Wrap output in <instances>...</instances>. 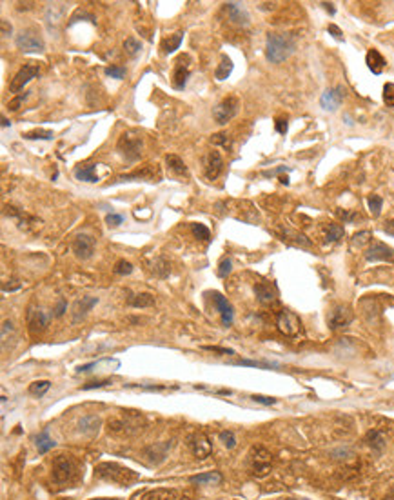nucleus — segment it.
Segmentation results:
<instances>
[{
  "label": "nucleus",
  "instance_id": "obj_61",
  "mask_svg": "<svg viewBox=\"0 0 394 500\" xmlns=\"http://www.w3.org/2000/svg\"><path fill=\"white\" fill-rule=\"evenodd\" d=\"M321 6H323V9H327V11L331 13V15H334V13H336L334 6H332V4H329V2H321Z\"/></svg>",
  "mask_w": 394,
  "mask_h": 500
},
{
  "label": "nucleus",
  "instance_id": "obj_60",
  "mask_svg": "<svg viewBox=\"0 0 394 500\" xmlns=\"http://www.w3.org/2000/svg\"><path fill=\"white\" fill-rule=\"evenodd\" d=\"M385 233H389V235H394V220H389V222H385Z\"/></svg>",
  "mask_w": 394,
  "mask_h": 500
},
{
  "label": "nucleus",
  "instance_id": "obj_11",
  "mask_svg": "<svg viewBox=\"0 0 394 500\" xmlns=\"http://www.w3.org/2000/svg\"><path fill=\"white\" fill-rule=\"evenodd\" d=\"M73 473H75V466L68 456H64V455L56 456L55 462H53V478H55L56 482H60V484L68 482V480H71Z\"/></svg>",
  "mask_w": 394,
  "mask_h": 500
},
{
  "label": "nucleus",
  "instance_id": "obj_59",
  "mask_svg": "<svg viewBox=\"0 0 394 500\" xmlns=\"http://www.w3.org/2000/svg\"><path fill=\"white\" fill-rule=\"evenodd\" d=\"M283 171H289V168L285 166H281V168H276V169H271V171H264V177H273V175H278V173H283Z\"/></svg>",
  "mask_w": 394,
  "mask_h": 500
},
{
  "label": "nucleus",
  "instance_id": "obj_21",
  "mask_svg": "<svg viewBox=\"0 0 394 500\" xmlns=\"http://www.w3.org/2000/svg\"><path fill=\"white\" fill-rule=\"evenodd\" d=\"M365 64L372 73L380 75L383 69H385V66H387V60L383 58V55L378 49H369L367 51V56H365Z\"/></svg>",
  "mask_w": 394,
  "mask_h": 500
},
{
  "label": "nucleus",
  "instance_id": "obj_58",
  "mask_svg": "<svg viewBox=\"0 0 394 500\" xmlns=\"http://www.w3.org/2000/svg\"><path fill=\"white\" fill-rule=\"evenodd\" d=\"M20 287H22V282L15 280V284H4V286H2V291H4V293H7V291H17V289H20Z\"/></svg>",
  "mask_w": 394,
  "mask_h": 500
},
{
  "label": "nucleus",
  "instance_id": "obj_33",
  "mask_svg": "<svg viewBox=\"0 0 394 500\" xmlns=\"http://www.w3.org/2000/svg\"><path fill=\"white\" fill-rule=\"evenodd\" d=\"M345 229L340 224H327L325 227V240L327 242H336L340 238H344Z\"/></svg>",
  "mask_w": 394,
  "mask_h": 500
},
{
  "label": "nucleus",
  "instance_id": "obj_48",
  "mask_svg": "<svg viewBox=\"0 0 394 500\" xmlns=\"http://www.w3.org/2000/svg\"><path fill=\"white\" fill-rule=\"evenodd\" d=\"M211 142H213V144H218V146H224L225 149H227V147H231V140H229L227 135H224V133H216V135H213L211 136Z\"/></svg>",
  "mask_w": 394,
  "mask_h": 500
},
{
  "label": "nucleus",
  "instance_id": "obj_44",
  "mask_svg": "<svg viewBox=\"0 0 394 500\" xmlns=\"http://www.w3.org/2000/svg\"><path fill=\"white\" fill-rule=\"evenodd\" d=\"M383 102L387 106H394V84L393 82H387L383 86Z\"/></svg>",
  "mask_w": 394,
  "mask_h": 500
},
{
  "label": "nucleus",
  "instance_id": "obj_23",
  "mask_svg": "<svg viewBox=\"0 0 394 500\" xmlns=\"http://www.w3.org/2000/svg\"><path fill=\"white\" fill-rule=\"evenodd\" d=\"M98 427H100V418L96 415H85L79 422V431L82 435H95L98 433Z\"/></svg>",
  "mask_w": 394,
  "mask_h": 500
},
{
  "label": "nucleus",
  "instance_id": "obj_52",
  "mask_svg": "<svg viewBox=\"0 0 394 500\" xmlns=\"http://www.w3.org/2000/svg\"><path fill=\"white\" fill-rule=\"evenodd\" d=\"M203 349L207 351H213V353H220V355H235V351L229 348H218V346H203Z\"/></svg>",
  "mask_w": 394,
  "mask_h": 500
},
{
  "label": "nucleus",
  "instance_id": "obj_38",
  "mask_svg": "<svg viewBox=\"0 0 394 500\" xmlns=\"http://www.w3.org/2000/svg\"><path fill=\"white\" fill-rule=\"evenodd\" d=\"M367 204H369V209H371L372 217H380V213H382V206H383V198L380 197V195H369Z\"/></svg>",
  "mask_w": 394,
  "mask_h": 500
},
{
  "label": "nucleus",
  "instance_id": "obj_39",
  "mask_svg": "<svg viewBox=\"0 0 394 500\" xmlns=\"http://www.w3.org/2000/svg\"><path fill=\"white\" fill-rule=\"evenodd\" d=\"M191 229H193V235L200 238V240H209L211 238V231L205 224H200V222H195L191 224Z\"/></svg>",
  "mask_w": 394,
  "mask_h": 500
},
{
  "label": "nucleus",
  "instance_id": "obj_17",
  "mask_svg": "<svg viewBox=\"0 0 394 500\" xmlns=\"http://www.w3.org/2000/svg\"><path fill=\"white\" fill-rule=\"evenodd\" d=\"M225 13H227L229 20L233 24H236V26H247L249 24V13L245 6L240 4V2H227L225 4Z\"/></svg>",
  "mask_w": 394,
  "mask_h": 500
},
{
  "label": "nucleus",
  "instance_id": "obj_42",
  "mask_svg": "<svg viewBox=\"0 0 394 500\" xmlns=\"http://www.w3.org/2000/svg\"><path fill=\"white\" fill-rule=\"evenodd\" d=\"M220 442L225 446V448H235L236 446V437H235V433L233 431H222L220 433Z\"/></svg>",
  "mask_w": 394,
  "mask_h": 500
},
{
  "label": "nucleus",
  "instance_id": "obj_4",
  "mask_svg": "<svg viewBox=\"0 0 394 500\" xmlns=\"http://www.w3.org/2000/svg\"><path fill=\"white\" fill-rule=\"evenodd\" d=\"M271 462H273V455L265 448H253L249 453L247 467L254 477H265L271 471Z\"/></svg>",
  "mask_w": 394,
  "mask_h": 500
},
{
  "label": "nucleus",
  "instance_id": "obj_26",
  "mask_svg": "<svg viewBox=\"0 0 394 500\" xmlns=\"http://www.w3.org/2000/svg\"><path fill=\"white\" fill-rule=\"evenodd\" d=\"M365 442L369 448H372L374 451H382L385 448V433L380 431V429H371V431L367 433L365 437Z\"/></svg>",
  "mask_w": 394,
  "mask_h": 500
},
{
  "label": "nucleus",
  "instance_id": "obj_9",
  "mask_svg": "<svg viewBox=\"0 0 394 500\" xmlns=\"http://www.w3.org/2000/svg\"><path fill=\"white\" fill-rule=\"evenodd\" d=\"M73 253L77 255L80 260L91 259L93 253H95V238L91 235H85V233L77 235L73 240Z\"/></svg>",
  "mask_w": 394,
  "mask_h": 500
},
{
  "label": "nucleus",
  "instance_id": "obj_55",
  "mask_svg": "<svg viewBox=\"0 0 394 500\" xmlns=\"http://www.w3.org/2000/svg\"><path fill=\"white\" fill-rule=\"evenodd\" d=\"M369 238H371V231H361V233H356V235H355V238H353V242H355V244H358V246H360V244H363V242H367V240H369Z\"/></svg>",
  "mask_w": 394,
  "mask_h": 500
},
{
  "label": "nucleus",
  "instance_id": "obj_34",
  "mask_svg": "<svg viewBox=\"0 0 394 500\" xmlns=\"http://www.w3.org/2000/svg\"><path fill=\"white\" fill-rule=\"evenodd\" d=\"M15 338V326H13L11 320H4L2 322V349L7 351V340H13Z\"/></svg>",
  "mask_w": 394,
  "mask_h": 500
},
{
  "label": "nucleus",
  "instance_id": "obj_8",
  "mask_svg": "<svg viewBox=\"0 0 394 500\" xmlns=\"http://www.w3.org/2000/svg\"><path fill=\"white\" fill-rule=\"evenodd\" d=\"M51 315H45L44 311L37 306H29L28 313H26V322H28V329L31 335H39L47 327Z\"/></svg>",
  "mask_w": 394,
  "mask_h": 500
},
{
  "label": "nucleus",
  "instance_id": "obj_1",
  "mask_svg": "<svg viewBox=\"0 0 394 500\" xmlns=\"http://www.w3.org/2000/svg\"><path fill=\"white\" fill-rule=\"evenodd\" d=\"M296 49V40L289 33H269L265 42V56L273 64L287 60Z\"/></svg>",
  "mask_w": 394,
  "mask_h": 500
},
{
  "label": "nucleus",
  "instance_id": "obj_46",
  "mask_svg": "<svg viewBox=\"0 0 394 500\" xmlns=\"http://www.w3.org/2000/svg\"><path fill=\"white\" fill-rule=\"evenodd\" d=\"M66 311H68V302L60 298L58 304H56L55 308H53V311H51V318H58V317H62Z\"/></svg>",
  "mask_w": 394,
  "mask_h": 500
},
{
  "label": "nucleus",
  "instance_id": "obj_40",
  "mask_svg": "<svg viewBox=\"0 0 394 500\" xmlns=\"http://www.w3.org/2000/svg\"><path fill=\"white\" fill-rule=\"evenodd\" d=\"M115 273L117 275H131L133 273V264L127 262L125 259H120L117 264H115Z\"/></svg>",
  "mask_w": 394,
  "mask_h": 500
},
{
  "label": "nucleus",
  "instance_id": "obj_32",
  "mask_svg": "<svg viewBox=\"0 0 394 500\" xmlns=\"http://www.w3.org/2000/svg\"><path fill=\"white\" fill-rule=\"evenodd\" d=\"M233 365H247V367H260V369H273V367H280V364L276 362H262V360H249V359H242V360H235L231 362Z\"/></svg>",
  "mask_w": 394,
  "mask_h": 500
},
{
  "label": "nucleus",
  "instance_id": "obj_57",
  "mask_svg": "<svg viewBox=\"0 0 394 500\" xmlns=\"http://www.w3.org/2000/svg\"><path fill=\"white\" fill-rule=\"evenodd\" d=\"M275 128H276L278 133L285 135V133H287V120H285V118H278V120L275 122Z\"/></svg>",
  "mask_w": 394,
  "mask_h": 500
},
{
  "label": "nucleus",
  "instance_id": "obj_3",
  "mask_svg": "<svg viewBox=\"0 0 394 500\" xmlns=\"http://www.w3.org/2000/svg\"><path fill=\"white\" fill-rule=\"evenodd\" d=\"M142 136L136 131H125L118 140V151L127 162H136L142 157Z\"/></svg>",
  "mask_w": 394,
  "mask_h": 500
},
{
  "label": "nucleus",
  "instance_id": "obj_13",
  "mask_svg": "<svg viewBox=\"0 0 394 500\" xmlns=\"http://www.w3.org/2000/svg\"><path fill=\"white\" fill-rule=\"evenodd\" d=\"M345 96V90L344 86H336L332 90H327L323 95L320 96V106L325 109V111H336L340 104L344 102Z\"/></svg>",
  "mask_w": 394,
  "mask_h": 500
},
{
  "label": "nucleus",
  "instance_id": "obj_22",
  "mask_svg": "<svg viewBox=\"0 0 394 500\" xmlns=\"http://www.w3.org/2000/svg\"><path fill=\"white\" fill-rule=\"evenodd\" d=\"M254 295L258 298V302L271 304L276 300V287L267 282H258V284H254Z\"/></svg>",
  "mask_w": 394,
  "mask_h": 500
},
{
  "label": "nucleus",
  "instance_id": "obj_16",
  "mask_svg": "<svg viewBox=\"0 0 394 500\" xmlns=\"http://www.w3.org/2000/svg\"><path fill=\"white\" fill-rule=\"evenodd\" d=\"M213 302H214V306H216V309H218L220 317H222V324H224V326H231L233 320H235V309H233V306L229 304V300H227L222 293L214 291Z\"/></svg>",
  "mask_w": 394,
  "mask_h": 500
},
{
  "label": "nucleus",
  "instance_id": "obj_62",
  "mask_svg": "<svg viewBox=\"0 0 394 500\" xmlns=\"http://www.w3.org/2000/svg\"><path fill=\"white\" fill-rule=\"evenodd\" d=\"M7 126H11V122L6 117H2V128H7Z\"/></svg>",
  "mask_w": 394,
  "mask_h": 500
},
{
  "label": "nucleus",
  "instance_id": "obj_36",
  "mask_svg": "<svg viewBox=\"0 0 394 500\" xmlns=\"http://www.w3.org/2000/svg\"><path fill=\"white\" fill-rule=\"evenodd\" d=\"M24 138L28 140H51L53 138V131L51 130H33L24 133Z\"/></svg>",
  "mask_w": 394,
  "mask_h": 500
},
{
  "label": "nucleus",
  "instance_id": "obj_56",
  "mask_svg": "<svg viewBox=\"0 0 394 500\" xmlns=\"http://www.w3.org/2000/svg\"><path fill=\"white\" fill-rule=\"evenodd\" d=\"M327 31H329V33H331L336 40H340V42L344 40V33H342V29L338 28V26H334V24H329V28H327Z\"/></svg>",
  "mask_w": 394,
  "mask_h": 500
},
{
  "label": "nucleus",
  "instance_id": "obj_5",
  "mask_svg": "<svg viewBox=\"0 0 394 500\" xmlns=\"http://www.w3.org/2000/svg\"><path fill=\"white\" fill-rule=\"evenodd\" d=\"M238 109H240V100H238L236 96H227V98H224V100L214 106L213 109L214 122L220 124V126H225L229 120L236 117Z\"/></svg>",
  "mask_w": 394,
  "mask_h": 500
},
{
  "label": "nucleus",
  "instance_id": "obj_50",
  "mask_svg": "<svg viewBox=\"0 0 394 500\" xmlns=\"http://www.w3.org/2000/svg\"><path fill=\"white\" fill-rule=\"evenodd\" d=\"M26 96H28V95H26V93H24V95H17V96H15V98H13V100H9L7 107H9L11 111H17L18 107H20V104H22V102L26 100Z\"/></svg>",
  "mask_w": 394,
  "mask_h": 500
},
{
  "label": "nucleus",
  "instance_id": "obj_19",
  "mask_svg": "<svg viewBox=\"0 0 394 500\" xmlns=\"http://www.w3.org/2000/svg\"><path fill=\"white\" fill-rule=\"evenodd\" d=\"M191 448H193V453L197 458H207L211 455V451H213V444H211V440L203 435V433H197L195 437L191 439Z\"/></svg>",
  "mask_w": 394,
  "mask_h": 500
},
{
  "label": "nucleus",
  "instance_id": "obj_31",
  "mask_svg": "<svg viewBox=\"0 0 394 500\" xmlns=\"http://www.w3.org/2000/svg\"><path fill=\"white\" fill-rule=\"evenodd\" d=\"M35 442H37V450H39V453H42V455H44V453H47V451H49V450H53V448H55V440H53V439H51V437H49V433H47V429L40 433L39 437L35 439Z\"/></svg>",
  "mask_w": 394,
  "mask_h": 500
},
{
  "label": "nucleus",
  "instance_id": "obj_64",
  "mask_svg": "<svg viewBox=\"0 0 394 500\" xmlns=\"http://www.w3.org/2000/svg\"><path fill=\"white\" fill-rule=\"evenodd\" d=\"M287 500H307V499H287Z\"/></svg>",
  "mask_w": 394,
  "mask_h": 500
},
{
  "label": "nucleus",
  "instance_id": "obj_18",
  "mask_svg": "<svg viewBox=\"0 0 394 500\" xmlns=\"http://www.w3.org/2000/svg\"><path fill=\"white\" fill-rule=\"evenodd\" d=\"M96 304H98V298H96V297H82V298H79V300L73 304V311H71L73 322H80L82 318H85V315L89 313L91 309L95 308Z\"/></svg>",
  "mask_w": 394,
  "mask_h": 500
},
{
  "label": "nucleus",
  "instance_id": "obj_41",
  "mask_svg": "<svg viewBox=\"0 0 394 500\" xmlns=\"http://www.w3.org/2000/svg\"><path fill=\"white\" fill-rule=\"evenodd\" d=\"M124 47H125V51H127L129 55H136V53L142 49V42H140V40H136L135 37H129V39H125Z\"/></svg>",
  "mask_w": 394,
  "mask_h": 500
},
{
  "label": "nucleus",
  "instance_id": "obj_49",
  "mask_svg": "<svg viewBox=\"0 0 394 500\" xmlns=\"http://www.w3.org/2000/svg\"><path fill=\"white\" fill-rule=\"evenodd\" d=\"M251 400L254 402H258V404H264V406H273L276 404V399L275 397H265V395H253Z\"/></svg>",
  "mask_w": 394,
  "mask_h": 500
},
{
  "label": "nucleus",
  "instance_id": "obj_27",
  "mask_svg": "<svg viewBox=\"0 0 394 500\" xmlns=\"http://www.w3.org/2000/svg\"><path fill=\"white\" fill-rule=\"evenodd\" d=\"M182 40H184V31H178V33H175V35H169L167 39H163V42H162V53L163 55L175 53V51L180 47Z\"/></svg>",
  "mask_w": 394,
  "mask_h": 500
},
{
  "label": "nucleus",
  "instance_id": "obj_15",
  "mask_svg": "<svg viewBox=\"0 0 394 500\" xmlns=\"http://www.w3.org/2000/svg\"><path fill=\"white\" fill-rule=\"evenodd\" d=\"M365 259L369 262H376V260H389L394 262V251L393 247H389L383 242H372V246L365 251Z\"/></svg>",
  "mask_w": 394,
  "mask_h": 500
},
{
  "label": "nucleus",
  "instance_id": "obj_24",
  "mask_svg": "<svg viewBox=\"0 0 394 500\" xmlns=\"http://www.w3.org/2000/svg\"><path fill=\"white\" fill-rule=\"evenodd\" d=\"M100 164H89V166H84V168H77L75 169V177L82 182H91V184H95L100 180V177L96 175V169H98Z\"/></svg>",
  "mask_w": 394,
  "mask_h": 500
},
{
  "label": "nucleus",
  "instance_id": "obj_51",
  "mask_svg": "<svg viewBox=\"0 0 394 500\" xmlns=\"http://www.w3.org/2000/svg\"><path fill=\"white\" fill-rule=\"evenodd\" d=\"M107 384H111V380H95V382H89V384H85V386H82V389H84V391H89V389L104 388Z\"/></svg>",
  "mask_w": 394,
  "mask_h": 500
},
{
  "label": "nucleus",
  "instance_id": "obj_28",
  "mask_svg": "<svg viewBox=\"0 0 394 500\" xmlns=\"http://www.w3.org/2000/svg\"><path fill=\"white\" fill-rule=\"evenodd\" d=\"M165 164H167V168L171 169L175 175H184V177L189 175L187 166L184 164V160H182L180 157H176V155H167V157H165Z\"/></svg>",
  "mask_w": 394,
  "mask_h": 500
},
{
  "label": "nucleus",
  "instance_id": "obj_53",
  "mask_svg": "<svg viewBox=\"0 0 394 500\" xmlns=\"http://www.w3.org/2000/svg\"><path fill=\"white\" fill-rule=\"evenodd\" d=\"M336 215H338V217H342V219H344L345 222H353V220L360 219V215H358V213H351V211H342V209H338Z\"/></svg>",
  "mask_w": 394,
  "mask_h": 500
},
{
  "label": "nucleus",
  "instance_id": "obj_29",
  "mask_svg": "<svg viewBox=\"0 0 394 500\" xmlns=\"http://www.w3.org/2000/svg\"><path fill=\"white\" fill-rule=\"evenodd\" d=\"M193 484H220L222 482V475L218 471H209V473H200L195 477L189 478Z\"/></svg>",
  "mask_w": 394,
  "mask_h": 500
},
{
  "label": "nucleus",
  "instance_id": "obj_2",
  "mask_svg": "<svg viewBox=\"0 0 394 500\" xmlns=\"http://www.w3.org/2000/svg\"><path fill=\"white\" fill-rule=\"evenodd\" d=\"M15 44H17L18 49L24 51V53H40V51H44V47H45L42 35H40L35 28L20 29L18 35L15 37Z\"/></svg>",
  "mask_w": 394,
  "mask_h": 500
},
{
  "label": "nucleus",
  "instance_id": "obj_20",
  "mask_svg": "<svg viewBox=\"0 0 394 500\" xmlns=\"http://www.w3.org/2000/svg\"><path fill=\"white\" fill-rule=\"evenodd\" d=\"M224 169V160H222V155L218 151H209L207 155V162H205V177L209 180L218 179L220 173Z\"/></svg>",
  "mask_w": 394,
  "mask_h": 500
},
{
  "label": "nucleus",
  "instance_id": "obj_7",
  "mask_svg": "<svg viewBox=\"0 0 394 500\" xmlns=\"http://www.w3.org/2000/svg\"><path fill=\"white\" fill-rule=\"evenodd\" d=\"M40 75V66L39 64H35V62H28L24 68L18 69V73L15 75L9 82V91L11 93H18V91L24 90V86H28L35 77H39Z\"/></svg>",
  "mask_w": 394,
  "mask_h": 500
},
{
  "label": "nucleus",
  "instance_id": "obj_10",
  "mask_svg": "<svg viewBox=\"0 0 394 500\" xmlns=\"http://www.w3.org/2000/svg\"><path fill=\"white\" fill-rule=\"evenodd\" d=\"M109 466H111L113 473L109 471V469H106V467L98 466V469H96L98 475L107 478V480H111V482H118V484H127L129 480H135L136 478V475H133L131 469H127V467H120V466H117V464H109Z\"/></svg>",
  "mask_w": 394,
  "mask_h": 500
},
{
  "label": "nucleus",
  "instance_id": "obj_54",
  "mask_svg": "<svg viewBox=\"0 0 394 500\" xmlns=\"http://www.w3.org/2000/svg\"><path fill=\"white\" fill-rule=\"evenodd\" d=\"M0 28H2V39H7V37L13 33L11 24L7 22L6 18H2V20H0Z\"/></svg>",
  "mask_w": 394,
  "mask_h": 500
},
{
  "label": "nucleus",
  "instance_id": "obj_14",
  "mask_svg": "<svg viewBox=\"0 0 394 500\" xmlns=\"http://www.w3.org/2000/svg\"><path fill=\"white\" fill-rule=\"evenodd\" d=\"M353 322V311L349 306H336L329 317V327L331 329H342Z\"/></svg>",
  "mask_w": 394,
  "mask_h": 500
},
{
  "label": "nucleus",
  "instance_id": "obj_12",
  "mask_svg": "<svg viewBox=\"0 0 394 500\" xmlns=\"http://www.w3.org/2000/svg\"><path fill=\"white\" fill-rule=\"evenodd\" d=\"M189 56L187 55H182L175 64V71H173V88L178 91H182L186 88L187 84V79H189V75H191V68H189Z\"/></svg>",
  "mask_w": 394,
  "mask_h": 500
},
{
  "label": "nucleus",
  "instance_id": "obj_25",
  "mask_svg": "<svg viewBox=\"0 0 394 500\" xmlns=\"http://www.w3.org/2000/svg\"><path fill=\"white\" fill-rule=\"evenodd\" d=\"M233 69H235V64H233L231 58L227 55H222V60H220L218 68L214 69V79L220 80V82H222V80H227L231 77Z\"/></svg>",
  "mask_w": 394,
  "mask_h": 500
},
{
  "label": "nucleus",
  "instance_id": "obj_35",
  "mask_svg": "<svg viewBox=\"0 0 394 500\" xmlns=\"http://www.w3.org/2000/svg\"><path fill=\"white\" fill-rule=\"evenodd\" d=\"M153 273L158 276V278H167L169 276V273H171V270H169V264H167V260L165 259H157L155 260V264H153Z\"/></svg>",
  "mask_w": 394,
  "mask_h": 500
},
{
  "label": "nucleus",
  "instance_id": "obj_30",
  "mask_svg": "<svg viewBox=\"0 0 394 500\" xmlns=\"http://www.w3.org/2000/svg\"><path fill=\"white\" fill-rule=\"evenodd\" d=\"M129 304L133 308H151V306H155V297L151 293H138V295L131 297Z\"/></svg>",
  "mask_w": 394,
  "mask_h": 500
},
{
  "label": "nucleus",
  "instance_id": "obj_43",
  "mask_svg": "<svg viewBox=\"0 0 394 500\" xmlns=\"http://www.w3.org/2000/svg\"><path fill=\"white\" fill-rule=\"evenodd\" d=\"M231 270H233L231 259H227V257H225V259L220 260V264H218V276L220 278H225V276L231 273Z\"/></svg>",
  "mask_w": 394,
  "mask_h": 500
},
{
  "label": "nucleus",
  "instance_id": "obj_47",
  "mask_svg": "<svg viewBox=\"0 0 394 500\" xmlns=\"http://www.w3.org/2000/svg\"><path fill=\"white\" fill-rule=\"evenodd\" d=\"M122 222H124V217L118 213H109L106 217V224L109 226V227H118Z\"/></svg>",
  "mask_w": 394,
  "mask_h": 500
},
{
  "label": "nucleus",
  "instance_id": "obj_6",
  "mask_svg": "<svg viewBox=\"0 0 394 500\" xmlns=\"http://www.w3.org/2000/svg\"><path fill=\"white\" fill-rule=\"evenodd\" d=\"M276 327L281 335L285 337H298L300 329H302V322H300L298 315L289 311V309H283L278 313V318H276Z\"/></svg>",
  "mask_w": 394,
  "mask_h": 500
},
{
  "label": "nucleus",
  "instance_id": "obj_63",
  "mask_svg": "<svg viewBox=\"0 0 394 500\" xmlns=\"http://www.w3.org/2000/svg\"><path fill=\"white\" fill-rule=\"evenodd\" d=\"M280 182H281V184L287 185L289 184V179H287V177H280Z\"/></svg>",
  "mask_w": 394,
  "mask_h": 500
},
{
  "label": "nucleus",
  "instance_id": "obj_37",
  "mask_svg": "<svg viewBox=\"0 0 394 500\" xmlns=\"http://www.w3.org/2000/svg\"><path fill=\"white\" fill-rule=\"evenodd\" d=\"M51 388V382L49 380H37L29 386V393L35 395V397H44Z\"/></svg>",
  "mask_w": 394,
  "mask_h": 500
},
{
  "label": "nucleus",
  "instance_id": "obj_45",
  "mask_svg": "<svg viewBox=\"0 0 394 500\" xmlns=\"http://www.w3.org/2000/svg\"><path fill=\"white\" fill-rule=\"evenodd\" d=\"M106 75L107 77H111V79H124V75H125V68H122V66H109V68H106Z\"/></svg>",
  "mask_w": 394,
  "mask_h": 500
}]
</instances>
